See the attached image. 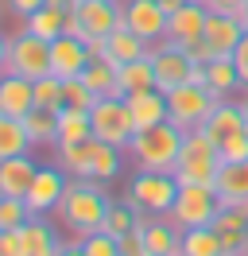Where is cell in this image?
Segmentation results:
<instances>
[{"label": "cell", "mask_w": 248, "mask_h": 256, "mask_svg": "<svg viewBox=\"0 0 248 256\" xmlns=\"http://www.w3.org/2000/svg\"><path fill=\"white\" fill-rule=\"evenodd\" d=\"M202 132L214 140L217 148L225 144L229 136H236V132H248V124H244V112H240V101H217L214 105V112L206 116V124H202Z\"/></svg>", "instance_id": "cell-19"}, {"label": "cell", "mask_w": 248, "mask_h": 256, "mask_svg": "<svg viewBox=\"0 0 248 256\" xmlns=\"http://www.w3.org/2000/svg\"><path fill=\"white\" fill-rule=\"evenodd\" d=\"M58 256H86V248H82V237H74V240H62Z\"/></svg>", "instance_id": "cell-44"}, {"label": "cell", "mask_w": 248, "mask_h": 256, "mask_svg": "<svg viewBox=\"0 0 248 256\" xmlns=\"http://www.w3.org/2000/svg\"><path fill=\"white\" fill-rule=\"evenodd\" d=\"M221 256H225V252H221Z\"/></svg>", "instance_id": "cell-49"}, {"label": "cell", "mask_w": 248, "mask_h": 256, "mask_svg": "<svg viewBox=\"0 0 248 256\" xmlns=\"http://www.w3.org/2000/svg\"><path fill=\"white\" fill-rule=\"evenodd\" d=\"M8 70V35H0V74Z\"/></svg>", "instance_id": "cell-45"}, {"label": "cell", "mask_w": 248, "mask_h": 256, "mask_svg": "<svg viewBox=\"0 0 248 256\" xmlns=\"http://www.w3.org/2000/svg\"><path fill=\"white\" fill-rule=\"evenodd\" d=\"M82 140H93V120L90 112L82 109H58V148L62 144H82Z\"/></svg>", "instance_id": "cell-32"}, {"label": "cell", "mask_w": 248, "mask_h": 256, "mask_svg": "<svg viewBox=\"0 0 248 256\" xmlns=\"http://www.w3.org/2000/svg\"><path fill=\"white\" fill-rule=\"evenodd\" d=\"M0 256H20V233L16 229H0Z\"/></svg>", "instance_id": "cell-41"}, {"label": "cell", "mask_w": 248, "mask_h": 256, "mask_svg": "<svg viewBox=\"0 0 248 256\" xmlns=\"http://www.w3.org/2000/svg\"><path fill=\"white\" fill-rule=\"evenodd\" d=\"M210 12H232L236 16V8H240V0H202Z\"/></svg>", "instance_id": "cell-43"}, {"label": "cell", "mask_w": 248, "mask_h": 256, "mask_svg": "<svg viewBox=\"0 0 248 256\" xmlns=\"http://www.w3.org/2000/svg\"><path fill=\"white\" fill-rule=\"evenodd\" d=\"M66 171H62L58 163L54 167H39V175H35V182H31V190H28V206L31 214H54L62 202V190H66Z\"/></svg>", "instance_id": "cell-14"}, {"label": "cell", "mask_w": 248, "mask_h": 256, "mask_svg": "<svg viewBox=\"0 0 248 256\" xmlns=\"http://www.w3.org/2000/svg\"><path fill=\"white\" fill-rule=\"evenodd\" d=\"M116 86H120V97L140 94V90H155V66H152V58L144 54V58L124 62L120 70H116Z\"/></svg>", "instance_id": "cell-28"}, {"label": "cell", "mask_w": 248, "mask_h": 256, "mask_svg": "<svg viewBox=\"0 0 248 256\" xmlns=\"http://www.w3.org/2000/svg\"><path fill=\"white\" fill-rule=\"evenodd\" d=\"M174 198H178V178L167 171H136L128 182V194H124V202L148 218H167Z\"/></svg>", "instance_id": "cell-3"}, {"label": "cell", "mask_w": 248, "mask_h": 256, "mask_svg": "<svg viewBox=\"0 0 248 256\" xmlns=\"http://www.w3.org/2000/svg\"><path fill=\"white\" fill-rule=\"evenodd\" d=\"M144 222H148V214H140L136 206H128V202H112V206H108V214H105V233L124 237V233L140 229Z\"/></svg>", "instance_id": "cell-33"}, {"label": "cell", "mask_w": 248, "mask_h": 256, "mask_svg": "<svg viewBox=\"0 0 248 256\" xmlns=\"http://www.w3.org/2000/svg\"><path fill=\"white\" fill-rule=\"evenodd\" d=\"M35 109H50V112L62 109V78L46 74L35 82Z\"/></svg>", "instance_id": "cell-37"}, {"label": "cell", "mask_w": 248, "mask_h": 256, "mask_svg": "<svg viewBox=\"0 0 248 256\" xmlns=\"http://www.w3.org/2000/svg\"><path fill=\"white\" fill-rule=\"evenodd\" d=\"M214 190L225 206H248V160L221 163V171L214 178Z\"/></svg>", "instance_id": "cell-21"}, {"label": "cell", "mask_w": 248, "mask_h": 256, "mask_svg": "<svg viewBox=\"0 0 248 256\" xmlns=\"http://www.w3.org/2000/svg\"><path fill=\"white\" fill-rule=\"evenodd\" d=\"M24 128H28L31 152H35V148H58V112L31 109L28 116H24Z\"/></svg>", "instance_id": "cell-27"}, {"label": "cell", "mask_w": 248, "mask_h": 256, "mask_svg": "<svg viewBox=\"0 0 248 256\" xmlns=\"http://www.w3.org/2000/svg\"><path fill=\"white\" fill-rule=\"evenodd\" d=\"M35 214H31L28 198H0V229H24Z\"/></svg>", "instance_id": "cell-36"}, {"label": "cell", "mask_w": 248, "mask_h": 256, "mask_svg": "<svg viewBox=\"0 0 248 256\" xmlns=\"http://www.w3.org/2000/svg\"><path fill=\"white\" fill-rule=\"evenodd\" d=\"M178 256H221V237H217V229H214V225H194V229H182Z\"/></svg>", "instance_id": "cell-30"}, {"label": "cell", "mask_w": 248, "mask_h": 256, "mask_svg": "<svg viewBox=\"0 0 248 256\" xmlns=\"http://www.w3.org/2000/svg\"><path fill=\"white\" fill-rule=\"evenodd\" d=\"M217 210H221V198L210 182H178V198L167 218L178 229H194V225H214Z\"/></svg>", "instance_id": "cell-5"}, {"label": "cell", "mask_w": 248, "mask_h": 256, "mask_svg": "<svg viewBox=\"0 0 248 256\" xmlns=\"http://www.w3.org/2000/svg\"><path fill=\"white\" fill-rule=\"evenodd\" d=\"M31 140H28V128L20 116H4L0 112V163L12 160V156H28Z\"/></svg>", "instance_id": "cell-31"}, {"label": "cell", "mask_w": 248, "mask_h": 256, "mask_svg": "<svg viewBox=\"0 0 248 256\" xmlns=\"http://www.w3.org/2000/svg\"><path fill=\"white\" fill-rule=\"evenodd\" d=\"M244 24L232 16V12H210V20H206V43H210V50L214 54H232L236 50V43L244 39Z\"/></svg>", "instance_id": "cell-18"}, {"label": "cell", "mask_w": 248, "mask_h": 256, "mask_svg": "<svg viewBox=\"0 0 248 256\" xmlns=\"http://www.w3.org/2000/svg\"><path fill=\"white\" fill-rule=\"evenodd\" d=\"M35 175H39V163L31 160V152L4 160L0 163V198H28Z\"/></svg>", "instance_id": "cell-17"}, {"label": "cell", "mask_w": 248, "mask_h": 256, "mask_svg": "<svg viewBox=\"0 0 248 256\" xmlns=\"http://www.w3.org/2000/svg\"><path fill=\"white\" fill-rule=\"evenodd\" d=\"M116 70H120V66L112 62V58H93V62L86 66L82 82H86V86H90L97 97H120V86H116Z\"/></svg>", "instance_id": "cell-29"}, {"label": "cell", "mask_w": 248, "mask_h": 256, "mask_svg": "<svg viewBox=\"0 0 248 256\" xmlns=\"http://www.w3.org/2000/svg\"><path fill=\"white\" fill-rule=\"evenodd\" d=\"M90 62H93V50H90L86 39H78V35L50 39V74H54V78H62V82L82 78Z\"/></svg>", "instance_id": "cell-11"}, {"label": "cell", "mask_w": 248, "mask_h": 256, "mask_svg": "<svg viewBox=\"0 0 248 256\" xmlns=\"http://www.w3.org/2000/svg\"><path fill=\"white\" fill-rule=\"evenodd\" d=\"M90 148H93V140H82V144H62V148H54V163H58L70 178L86 175V167H90Z\"/></svg>", "instance_id": "cell-34"}, {"label": "cell", "mask_w": 248, "mask_h": 256, "mask_svg": "<svg viewBox=\"0 0 248 256\" xmlns=\"http://www.w3.org/2000/svg\"><path fill=\"white\" fill-rule=\"evenodd\" d=\"M82 248H86V256H120V240L105 229H97L90 237H82Z\"/></svg>", "instance_id": "cell-38"}, {"label": "cell", "mask_w": 248, "mask_h": 256, "mask_svg": "<svg viewBox=\"0 0 248 256\" xmlns=\"http://www.w3.org/2000/svg\"><path fill=\"white\" fill-rule=\"evenodd\" d=\"M46 0H8V8H12V16H20V20H28L31 12H39Z\"/></svg>", "instance_id": "cell-42"}, {"label": "cell", "mask_w": 248, "mask_h": 256, "mask_svg": "<svg viewBox=\"0 0 248 256\" xmlns=\"http://www.w3.org/2000/svg\"><path fill=\"white\" fill-rule=\"evenodd\" d=\"M148 47H152V43H148V39H140V35L132 32V28H124V24L116 28V32L105 35V58H112L116 66L132 62V58H144Z\"/></svg>", "instance_id": "cell-26"}, {"label": "cell", "mask_w": 248, "mask_h": 256, "mask_svg": "<svg viewBox=\"0 0 248 256\" xmlns=\"http://www.w3.org/2000/svg\"><path fill=\"white\" fill-rule=\"evenodd\" d=\"M128 160L136 163V171H167L174 175V163L182 152V128H174L170 120L152 128H136V136L128 140Z\"/></svg>", "instance_id": "cell-2"}, {"label": "cell", "mask_w": 248, "mask_h": 256, "mask_svg": "<svg viewBox=\"0 0 248 256\" xmlns=\"http://www.w3.org/2000/svg\"><path fill=\"white\" fill-rule=\"evenodd\" d=\"M93 120V140H105L112 148H128V140L136 136V120L124 97H101L90 112Z\"/></svg>", "instance_id": "cell-7"}, {"label": "cell", "mask_w": 248, "mask_h": 256, "mask_svg": "<svg viewBox=\"0 0 248 256\" xmlns=\"http://www.w3.org/2000/svg\"><path fill=\"white\" fill-rule=\"evenodd\" d=\"M101 97L93 94L90 86L82 78H70V82H62V105L66 109H82V112H93V105H97Z\"/></svg>", "instance_id": "cell-35"}, {"label": "cell", "mask_w": 248, "mask_h": 256, "mask_svg": "<svg viewBox=\"0 0 248 256\" xmlns=\"http://www.w3.org/2000/svg\"><path fill=\"white\" fill-rule=\"evenodd\" d=\"M217 101H221V97H214L206 86L186 82V86H178V90L167 94V120L174 128H182V132H194V128L206 124V116L214 112Z\"/></svg>", "instance_id": "cell-6"}, {"label": "cell", "mask_w": 248, "mask_h": 256, "mask_svg": "<svg viewBox=\"0 0 248 256\" xmlns=\"http://www.w3.org/2000/svg\"><path fill=\"white\" fill-rule=\"evenodd\" d=\"M66 12H70V0H46L39 12L24 20V32L39 35V39H58L66 35Z\"/></svg>", "instance_id": "cell-22"}, {"label": "cell", "mask_w": 248, "mask_h": 256, "mask_svg": "<svg viewBox=\"0 0 248 256\" xmlns=\"http://www.w3.org/2000/svg\"><path fill=\"white\" fill-rule=\"evenodd\" d=\"M140 237H144V252L148 256H170L182 244V229L170 218H148L140 225Z\"/></svg>", "instance_id": "cell-20"}, {"label": "cell", "mask_w": 248, "mask_h": 256, "mask_svg": "<svg viewBox=\"0 0 248 256\" xmlns=\"http://www.w3.org/2000/svg\"><path fill=\"white\" fill-rule=\"evenodd\" d=\"M20 233V256H58L62 248V237L58 229L46 222L43 214H35L24 229H16Z\"/></svg>", "instance_id": "cell-16"}, {"label": "cell", "mask_w": 248, "mask_h": 256, "mask_svg": "<svg viewBox=\"0 0 248 256\" xmlns=\"http://www.w3.org/2000/svg\"><path fill=\"white\" fill-rule=\"evenodd\" d=\"M217 171H221V152L217 144L194 128V132H182V152H178V163H174V178L178 182H210L214 186Z\"/></svg>", "instance_id": "cell-4"}, {"label": "cell", "mask_w": 248, "mask_h": 256, "mask_svg": "<svg viewBox=\"0 0 248 256\" xmlns=\"http://www.w3.org/2000/svg\"><path fill=\"white\" fill-rule=\"evenodd\" d=\"M170 256H178V252H170Z\"/></svg>", "instance_id": "cell-48"}, {"label": "cell", "mask_w": 248, "mask_h": 256, "mask_svg": "<svg viewBox=\"0 0 248 256\" xmlns=\"http://www.w3.org/2000/svg\"><path fill=\"white\" fill-rule=\"evenodd\" d=\"M124 148H112V144H105V140H93V148H90V167H86V178H97V182H116L120 178V171H124Z\"/></svg>", "instance_id": "cell-23"}, {"label": "cell", "mask_w": 248, "mask_h": 256, "mask_svg": "<svg viewBox=\"0 0 248 256\" xmlns=\"http://www.w3.org/2000/svg\"><path fill=\"white\" fill-rule=\"evenodd\" d=\"M148 58H152L155 66V90H163V94H170V90H178V86H186L190 82V54H186L182 47H174L170 39H159V43H152L148 47Z\"/></svg>", "instance_id": "cell-10"}, {"label": "cell", "mask_w": 248, "mask_h": 256, "mask_svg": "<svg viewBox=\"0 0 248 256\" xmlns=\"http://www.w3.org/2000/svg\"><path fill=\"white\" fill-rule=\"evenodd\" d=\"M70 16L78 20V39H105L124 24V0H70Z\"/></svg>", "instance_id": "cell-8"}, {"label": "cell", "mask_w": 248, "mask_h": 256, "mask_svg": "<svg viewBox=\"0 0 248 256\" xmlns=\"http://www.w3.org/2000/svg\"><path fill=\"white\" fill-rule=\"evenodd\" d=\"M112 206V198H108L105 182H97V178H66V190H62V202L54 210V218L58 225H66L74 237H90L97 229H105V214Z\"/></svg>", "instance_id": "cell-1"}, {"label": "cell", "mask_w": 248, "mask_h": 256, "mask_svg": "<svg viewBox=\"0 0 248 256\" xmlns=\"http://www.w3.org/2000/svg\"><path fill=\"white\" fill-rule=\"evenodd\" d=\"M221 152V163H236V160H248V132H236V136H229L225 144L217 148Z\"/></svg>", "instance_id": "cell-39"}, {"label": "cell", "mask_w": 248, "mask_h": 256, "mask_svg": "<svg viewBox=\"0 0 248 256\" xmlns=\"http://www.w3.org/2000/svg\"><path fill=\"white\" fill-rule=\"evenodd\" d=\"M236 20H240V24L248 28V0H240V8H236Z\"/></svg>", "instance_id": "cell-46"}, {"label": "cell", "mask_w": 248, "mask_h": 256, "mask_svg": "<svg viewBox=\"0 0 248 256\" xmlns=\"http://www.w3.org/2000/svg\"><path fill=\"white\" fill-rule=\"evenodd\" d=\"M240 112H244V124H248V90H244V101H240Z\"/></svg>", "instance_id": "cell-47"}, {"label": "cell", "mask_w": 248, "mask_h": 256, "mask_svg": "<svg viewBox=\"0 0 248 256\" xmlns=\"http://www.w3.org/2000/svg\"><path fill=\"white\" fill-rule=\"evenodd\" d=\"M167 20L170 16L159 0H124V28H132L148 43L167 39Z\"/></svg>", "instance_id": "cell-12"}, {"label": "cell", "mask_w": 248, "mask_h": 256, "mask_svg": "<svg viewBox=\"0 0 248 256\" xmlns=\"http://www.w3.org/2000/svg\"><path fill=\"white\" fill-rule=\"evenodd\" d=\"M31 109H35V82L24 78V74L4 70V74H0V112L24 120Z\"/></svg>", "instance_id": "cell-15"}, {"label": "cell", "mask_w": 248, "mask_h": 256, "mask_svg": "<svg viewBox=\"0 0 248 256\" xmlns=\"http://www.w3.org/2000/svg\"><path fill=\"white\" fill-rule=\"evenodd\" d=\"M206 20H210V8L202 4V0H186L178 12H170L167 20V39L174 47H190V43H198L202 35H206Z\"/></svg>", "instance_id": "cell-13"}, {"label": "cell", "mask_w": 248, "mask_h": 256, "mask_svg": "<svg viewBox=\"0 0 248 256\" xmlns=\"http://www.w3.org/2000/svg\"><path fill=\"white\" fill-rule=\"evenodd\" d=\"M128 109H132V120L136 128H152L167 120V94L163 90H140V94H128Z\"/></svg>", "instance_id": "cell-24"}, {"label": "cell", "mask_w": 248, "mask_h": 256, "mask_svg": "<svg viewBox=\"0 0 248 256\" xmlns=\"http://www.w3.org/2000/svg\"><path fill=\"white\" fill-rule=\"evenodd\" d=\"M8 70L39 82L50 74V39H39L31 32L8 35Z\"/></svg>", "instance_id": "cell-9"}, {"label": "cell", "mask_w": 248, "mask_h": 256, "mask_svg": "<svg viewBox=\"0 0 248 256\" xmlns=\"http://www.w3.org/2000/svg\"><path fill=\"white\" fill-rule=\"evenodd\" d=\"M206 90L214 97H232L236 90H244L240 86V74H236V62H232V54H214L210 62H206Z\"/></svg>", "instance_id": "cell-25"}, {"label": "cell", "mask_w": 248, "mask_h": 256, "mask_svg": "<svg viewBox=\"0 0 248 256\" xmlns=\"http://www.w3.org/2000/svg\"><path fill=\"white\" fill-rule=\"evenodd\" d=\"M232 62H236V74H240V86L248 90V32H244V39L236 43V50H232Z\"/></svg>", "instance_id": "cell-40"}]
</instances>
